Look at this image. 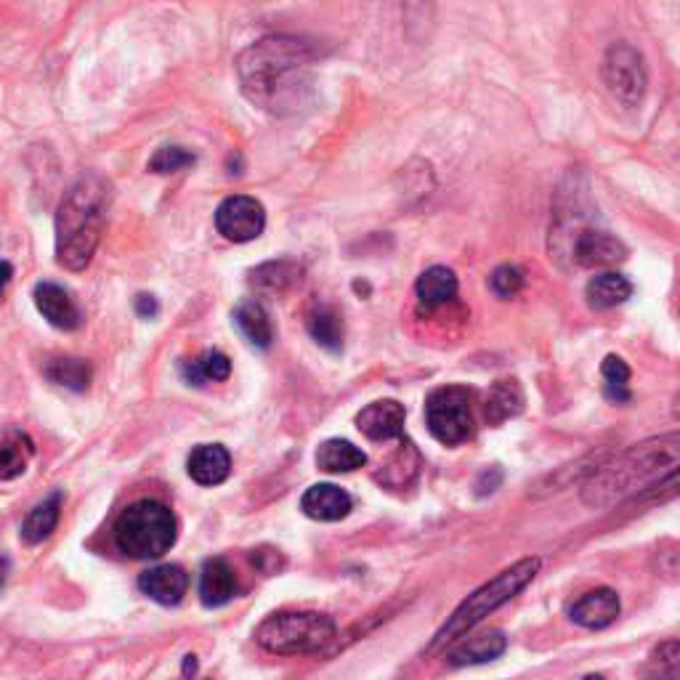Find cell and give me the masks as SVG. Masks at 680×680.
<instances>
[{"label":"cell","instance_id":"1","mask_svg":"<svg viewBox=\"0 0 680 680\" xmlns=\"http://www.w3.org/2000/svg\"><path fill=\"white\" fill-rule=\"evenodd\" d=\"M314 59V46L293 35H269L248 46L237 57L245 99L272 114L298 112L309 101Z\"/></svg>","mask_w":680,"mask_h":680},{"label":"cell","instance_id":"2","mask_svg":"<svg viewBox=\"0 0 680 680\" xmlns=\"http://www.w3.org/2000/svg\"><path fill=\"white\" fill-rule=\"evenodd\" d=\"M680 438L678 433L648 438L625 453L604 460L598 471L590 473L582 484V503L590 508H609L641 492L652 490L667 473L678 471Z\"/></svg>","mask_w":680,"mask_h":680},{"label":"cell","instance_id":"3","mask_svg":"<svg viewBox=\"0 0 680 680\" xmlns=\"http://www.w3.org/2000/svg\"><path fill=\"white\" fill-rule=\"evenodd\" d=\"M110 189L99 176H83L72 184L57 210V261L70 272L91 267L107 224Z\"/></svg>","mask_w":680,"mask_h":680},{"label":"cell","instance_id":"4","mask_svg":"<svg viewBox=\"0 0 680 680\" xmlns=\"http://www.w3.org/2000/svg\"><path fill=\"white\" fill-rule=\"evenodd\" d=\"M540 567H543L540 558H521L514 567L499 571L495 580H490L486 585L473 590V593L453 611V617L438 628V633L433 635L425 654L433 657V654H438L442 648H447L449 643H455L457 638L471 633V630L484 622L490 614H495L499 606H505L510 598H516V595L537 577Z\"/></svg>","mask_w":680,"mask_h":680},{"label":"cell","instance_id":"5","mask_svg":"<svg viewBox=\"0 0 680 680\" xmlns=\"http://www.w3.org/2000/svg\"><path fill=\"white\" fill-rule=\"evenodd\" d=\"M112 537L123 556L136 558V561H154L176 545L178 523L168 505L158 499H138L118 516Z\"/></svg>","mask_w":680,"mask_h":680},{"label":"cell","instance_id":"6","mask_svg":"<svg viewBox=\"0 0 680 680\" xmlns=\"http://www.w3.org/2000/svg\"><path fill=\"white\" fill-rule=\"evenodd\" d=\"M338 635L333 619L319 611H280L256 628V643L276 657L319 654Z\"/></svg>","mask_w":680,"mask_h":680},{"label":"cell","instance_id":"7","mask_svg":"<svg viewBox=\"0 0 680 680\" xmlns=\"http://www.w3.org/2000/svg\"><path fill=\"white\" fill-rule=\"evenodd\" d=\"M425 425L436 442L457 447L473 436V394L462 386H442L425 399Z\"/></svg>","mask_w":680,"mask_h":680},{"label":"cell","instance_id":"8","mask_svg":"<svg viewBox=\"0 0 680 680\" xmlns=\"http://www.w3.org/2000/svg\"><path fill=\"white\" fill-rule=\"evenodd\" d=\"M601 75H604L606 88L619 104L638 107L646 96L648 75L643 57L628 44H614L606 51L604 64H601Z\"/></svg>","mask_w":680,"mask_h":680},{"label":"cell","instance_id":"9","mask_svg":"<svg viewBox=\"0 0 680 680\" xmlns=\"http://www.w3.org/2000/svg\"><path fill=\"white\" fill-rule=\"evenodd\" d=\"M215 228L228 243H252L267 228V210L256 197L232 195L215 208Z\"/></svg>","mask_w":680,"mask_h":680},{"label":"cell","instance_id":"10","mask_svg":"<svg viewBox=\"0 0 680 680\" xmlns=\"http://www.w3.org/2000/svg\"><path fill=\"white\" fill-rule=\"evenodd\" d=\"M571 258L585 269L598 267H614L628 258V248L622 239H617L609 232H598V228H582L571 243Z\"/></svg>","mask_w":680,"mask_h":680},{"label":"cell","instance_id":"11","mask_svg":"<svg viewBox=\"0 0 680 680\" xmlns=\"http://www.w3.org/2000/svg\"><path fill=\"white\" fill-rule=\"evenodd\" d=\"M33 298L38 311L51 327L70 333V330H77L83 324V314L77 309L75 298L62 285H57V282H38L33 290Z\"/></svg>","mask_w":680,"mask_h":680},{"label":"cell","instance_id":"12","mask_svg":"<svg viewBox=\"0 0 680 680\" xmlns=\"http://www.w3.org/2000/svg\"><path fill=\"white\" fill-rule=\"evenodd\" d=\"M405 407L396 399H381L367 405L357 415V429L364 433L370 442H391L405 433Z\"/></svg>","mask_w":680,"mask_h":680},{"label":"cell","instance_id":"13","mask_svg":"<svg viewBox=\"0 0 680 680\" xmlns=\"http://www.w3.org/2000/svg\"><path fill=\"white\" fill-rule=\"evenodd\" d=\"M138 590L154 604L176 606L182 604L186 590H189V574L176 564H160L138 577Z\"/></svg>","mask_w":680,"mask_h":680},{"label":"cell","instance_id":"14","mask_svg":"<svg viewBox=\"0 0 680 680\" xmlns=\"http://www.w3.org/2000/svg\"><path fill=\"white\" fill-rule=\"evenodd\" d=\"M354 499L335 484H314L300 497V510L314 521H341L351 514Z\"/></svg>","mask_w":680,"mask_h":680},{"label":"cell","instance_id":"15","mask_svg":"<svg viewBox=\"0 0 680 680\" xmlns=\"http://www.w3.org/2000/svg\"><path fill=\"white\" fill-rule=\"evenodd\" d=\"M569 617L574 619L580 628L588 630H604L609 628L614 619L619 617V595L611 588L590 590L582 595L574 606L569 609Z\"/></svg>","mask_w":680,"mask_h":680},{"label":"cell","instance_id":"16","mask_svg":"<svg viewBox=\"0 0 680 680\" xmlns=\"http://www.w3.org/2000/svg\"><path fill=\"white\" fill-rule=\"evenodd\" d=\"M186 471H189L191 481H197L200 486H219L232 473V455L221 444H200V447L191 449Z\"/></svg>","mask_w":680,"mask_h":680},{"label":"cell","instance_id":"17","mask_svg":"<svg viewBox=\"0 0 680 680\" xmlns=\"http://www.w3.org/2000/svg\"><path fill=\"white\" fill-rule=\"evenodd\" d=\"M237 595V577L224 558H210L200 571V601L208 609H219Z\"/></svg>","mask_w":680,"mask_h":680},{"label":"cell","instance_id":"18","mask_svg":"<svg viewBox=\"0 0 680 680\" xmlns=\"http://www.w3.org/2000/svg\"><path fill=\"white\" fill-rule=\"evenodd\" d=\"M62 503H64L62 492H51L44 503H38L33 510H29L20 532L24 543L40 545V543H46L53 532H57L59 519H62Z\"/></svg>","mask_w":680,"mask_h":680},{"label":"cell","instance_id":"19","mask_svg":"<svg viewBox=\"0 0 680 680\" xmlns=\"http://www.w3.org/2000/svg\"><path fill=\"white\" fill-rule=\"evenodd\" d=\"M234 324L237 330L243 333V338L250 343V346L261 348L267 351L274 341V327H272V319H269V311L263 309L258 300H243V304L234 309Z\"/></svg>","mask_w":680,"mask_h":680},{"label":"cell","instance_id":"20","mask_svg":"<svg viewBox=\"0 0 680 680\" xmlns=\"http://www.w3.org/2000/svg\"><path fill=\"white\" fill-rule=\"evenodd\" d=\"M457 276L453 269L447 267H431L425 269L423 274L418 276V285H415V290H418V300L423 309H438V306H447L449 300L457 295Z\"/></svg>","mask_w":680,"mask_h":680},{"label":"cell","instance_id":"21","mask_svg":"<svg viewBox=\"0 0 680 680\" xmlns=\"http://www.w3.org/2000/svg\"><path fill=\"white\" fill-rule=\"evenodd\" d=\"M630 295H633V285H630L628 276H622L617 272L595 274L585 287L588 306L595 311H606V309H614V306H622Z\"/></svg>","mask_w":680,"mask_h":680},{"label":"cell","instance_id":"22","mask_svg":"<svg viewBox=\"0 0 680 680\" xmlns=\"http://www.w3.org/2000/svg\"><path fill=\"white\" fill-rule=\"evenodd\" d=\"M367 466V455L346 438H327L317 449V468L324 473H351Z\"/></svg>","mask_w":680,"mask_h":680},{"label":"cell","instance_id":"23","mask_svg":"<svg viewBox=\"0 0 680 680\" xmlns=\"http://www.w3.org/2000/svg\"><path fill=\"white\" fill-rule=\"evenodd\" d=\"M505 648H508V638L499 633V630H492V633H481L477 638H468V641L460 643V646H457L447 659L453 667L484 665V662L503 657Z\"/></svg>","mask_w":680,"mask_h":680},{"label":"cell","instance_id":"24","mask_svg":"<svg viewBox=\"0 0 680 680\" xmlns=\"http://www.w3.org/2000/svg\"><path fill=\"white\" fill-rule=\"evenodd\" d=\"M182 375L189 386L202 388L205 383H221L232 375V362H228L226 354L208 348L197 359H186L182 362Z\"/></svg>","mask_w":680,"mask_h":680},{"label":"cell","instance_id":"25","mask_svg":"<svg viewBox=\"0 0 680 680\" xmlns=\"http://www.w3.org/2000/svg\"><path fill=\"white\" fill-rule=\"evenodd\" d=\"M523 409V391L519 381H497L484 401V415L492 425L516 418Z\"/></svg>","mask_w":680,"mask_h":680},{"label":"cell","instance_id":"26","mask_svg":"<svg viewBox=\"0 0 680 680\" xmlns=\"http://www.w3.org/2000/svg\"><path fill=\"white\" fill-rule=\"evenodd\" d=\"M309 333L311 338L317 341V346H322L324 351L330 354H341L343 351V319L333 306L319 304L311 309L309 314Z\"/></svg>","mask_w":680,"mask_h":680},{"label":"cell","instance_id":"27","mask_svg":"<svg viewBox=\"0 0 680 680\" xmlns=\"http://www.w3.org/2000/svg\"><path fill=\"white\" fill-rule=\"evenodd\" d=\"M44 372L53 386L75 391V394H83V391H88V386H91V367H88V362H83V359H51Z\"/></svg>","mask_w":680,"mask_h":680},{"label":"cell","instance_id":"28","mask_svg":"<svg viewBox=\"0 0 680 680\" xmlns=\"http://www.w3.org/2000/svg\"><path fill=\"white\" fill-rule=\"evenodd\" d=\"M300 274L304 269L293 261H269L261 263L258 269L250 272V285L258 287V290H269V293H282L287 287H293L295 282H300Z\"/></svg>","mask_w":680,"mask_h":680},{"label":"cell","instance_id":"29","mask_svg":"<svg viewBox=\"0 0 680 680\" xmlns=\"http://www.w3.org/2000/svg\"><path fill=\"white\" fill-rule=\"evenodd\" d=\"M33 455L35 447L24 433L14 431L9 438H3V442H0V479L3 481L20 479L22 473L27 471V462Z\"/></svg>","mask_w":680,"mask_h":680},{"label":"cell","instance_id":"30","mask_svg":"<svg viewBox=\"0 0 680 680\" xmlns=\"http://www.w3.org/2000/svg\"><path fill=\"white\" fill-rule=\"evenodd\" d=\"M643 676L648 680H680V643L676 638L654 648L643 667Z\"/></svg>","mask_w":680,"mask_h":680},{"label":"cell","instance_id":"31","mask_svg":"<svg viewBox=\"0 0 680 680\" xmlns=\"http://www.w3.org/2000/svg\"><path fill=\"white\" fill-rule=\"evenodd\" d=\"M601 375H604V391L611 401L625 405V401L633 399V394H630V367L625 364L622 357L609 354L601 364Z\"/></svg>","mask_w":680,"mask_h":680},{"label":"cell","instance_id":"32","mask_svg":"<svg viewBox=\"0 0 680 680\" xmlns=\"http://www.w3.org/2000/svg\"><path fill=\"white\" fill-rule=\"evenodd\" d=\"M418 468H420L418 449H415L409 442H405V444H401L399 453L394 455V460H391L388 466H383L381 481H386V484H388V481L394 479V473H399V477H396V481H394V486H405L409 479H415Z\"/></svg>","mask_w":680,"mask_h":680},{"label":"cell","instance_id":"33","mask_svg":"<svg viewBox=\"0 0 680 680\" xmlns=\"http://www.w3.org/2000/svg\"><path fill=\"white\" fill-rule=\"evenodd\" d=\"M195 162H197V154L189 152V149L160 147L158 152L152 154V160H149V171L160 173V176H168V173L186 171V168H191Z\"/></svg>","mask_w":680,"mask_h":680},{"label":"cell","instance_id":"34","mask_svg":"<svg viewBox=\"0 0 680 680\" xmlns=\"http://www.w3.org/2000/svg\"><path fill=\"white\" fill-rule=\"evenodd\" d=\"M490 287L497 298H514L516 293H521L523 287V274L516 267H497L490 276Z\"/></svg>","mask_w":680,"mask_h":680},{"label":"cell","instance_id":"35","mask_svg":"<svg viewBox=\"0 0 680 680\" xmlns=\"http://www.w3.org/2000/svg\"><path fill=\"white\" fill-rule=\"evenodd\" d=\"M160 306L158 300H154V295H138L136 298V314L144 317V319H154L158 317Z\"/></svg>","mask_w":680,"mask_h":680},{"label":"cell","instance_id":"36","mask_svg":"<svg viewBox=\"0 0 680 680\" xmlns=\"http://www.w3.org/2000/svg\"><path fill=\"white\" fill-rule=\"evenodd\" d=\"M11 276H14V267L9 261H0V298H3L5 287H9Z\"/></svg>","mask_w":680,"mask_h":680},{"label":"cell","instance_id":"37","mask_svg":"<svg viewBox=\"0 0 680 680\" xmlns=\"http://www.w3.org/2000/svg\"><path fill=\"white\" fill-rule=\"evenodd\" d=\"M197 672V657L195 654H189V657H184V676L189 678V676H195Z\"/></svg>","mask_w":680,"mask_h":680},{"label":"cell","instance_id":"38","mask_svg":"<svg viewBox=\"0 0 680 680\" xmlns=\"http://www.w3.org/2000/svg\"><path fill=\"white\" fill-rule=\"evenodd\" d=\"M9 569H11V564H9V558H0V588H3V582H5V577H9Z\"/></svg>","mask_w":680,"mask_h":680},{"label":"cell","instance_id":"39","mask_svg":"<svg viewBox=\"0 0 680 680\" xmlns=\"http://www.w3.org/2000/svg\"><path fill=\"white\" fill-rule=\"evenodd\" d=\"M585 680H604V678H601V676H588Z\"/></svg>","mask_w":680,"mask_h":680}]
</instances>
